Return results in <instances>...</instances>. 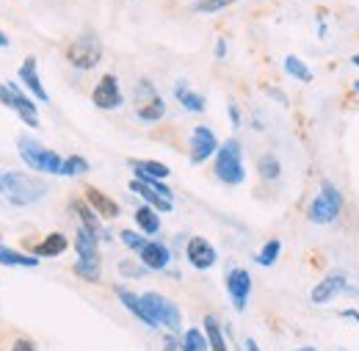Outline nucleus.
Wrapping results in <instances>:
<instances>
[{"label":"nucleus","instance_id":"38","mask_svg":"<svg viewBox=\"0 0 359 351\" xmlns=\"http://www.w3.org/2000/svg\"><path fill=\"white\" fill-rule=\"evenodd\" d=\"M163 351H180V340L172 335V332L163 338Z\"/></svg>","mask_w":359,"mask_h":351},{"label":"nucleus","instance_id":"43","mask_svg":"<svg viewBox=\"0 0 359 351\" xmlns=\"http://www.w3.org/2000/svg\"><path fill=\"white\" fill-rule=\"evenodd\" d=\"M296 351H318L315 346H304V349H296Z\"/></svg>","mask_w":359,"mask_h":351},{"label":"nucleus","instance_id":"42","mask_svg":"<svg viewBox=\"0 0 359 351\" xmlns=\"http://www.w3.org/2000/svg\"><path fill=\"white\" fill-rule=\"evenodd\" d=\"M3 47H8V37L0 31V50H3Z\"/></svg>","mask_w":359,"mask_h":351},{"label":"nucleus","instance_id":"10","mask_svg":"<svg viewBox=\"0 0 359 351\" xmlns=\"http://www.w3.org/2000/svg\"><path fill=\"white\" fill-rule=\"evenodd\" d=\"M216 152H219V138H216V133L210 131L208 125H196V128L191 131V164H194V166H202L205 161L216 158Z\"/></svg>","mask_w":359,"mask_h":351},{"label":"nucleus","instance_id":"32","mask_svg":"<svg viewBox=\"0 0 359 351\" xmlns=\"http://www.w3.org/2000/svg\"><path fill=\"white\" fill-rule=\"evenodd\" d=\"M72 271H75V277H81L86 282H100V274H102L100 260H81V258H78V263H72Z\"/></svg>","mask_w":359,"mask_h":351},{"label":"nucleus","instance_id":"4","mask_svg":"<svg viewBox=\"0 0 359 351\" xmlns=\"http://www.w3.org/2000/svg\"><path fill=\"white\" fill-rule=\"evenodd\" d=\"M340 213H343V194L332 180H323L318 197H315L310 211H307V219L313 224H332Z\"/></svg>","mask_w":359,"mask_h":351},{"label":"nucleus","instance_id":"15","mask_svg":"<svg viewBox=\"0 0 359 351\" xmlns=\"http://www.w3.org/2000/svg\"><path fill=\"white\" fill-rule=\"evenodd\" d=\"M20 81H22V86L28 88V94H34L39 102H50V94H47L45 84H42V78H39V64H36V58L34 55H28L25 61H22V67H20Z\"/></svg>","mask_w":359,"mask_h":351},{"label":"nucleus","instance_id":"5","mask_svg":"<svg viewBox=\"0 0 359 351\" xmlns=\"http://www.w3.org/2000/svg\"><path fill=\"white\" fill-rule=\"evenodd\" d=\"M0 105H6V108H11L31 131H36L42 122H39V108H36V102L31 100V94H25L22 86H17V84H0Z\"/></svg>","mask_w":359,"mask_h":351},{"label":"nucleus","instance_id":"41","mask_svg":"<svg viewBox=\"0 0 359 351\" xmlns=\"http://www.w3.org/2000/svg\"><path fill=\"white\" fill-rule=\"evenodd\" d=\"M224 55H226V42L219 39V44H216V58H224Z\"/></svg>","mask_w":359,"mask_h":351},{"label":"nucleus","instance_id":"30","mask_svg":"<svg viewBox=\"0 0 359 351\" xmlns=\"http://www.w3.org/2000/svg\"><path fill=\"white\" fill-rule=\"evenodd\" d=\"M257 172H260V177H263L266 183H273V180H279V175H282V164L276 161V155L266 152V155H260V161H257Z\"/></svg>","mask_w":359,"mask_h":351},{"label":"nucleus","instance_id":"18","mask_svg":"<svg viewBox=\"0 0 359 351\" xmlns=\"http://www.w3.org/2000/svg\"><path fill=\"white\" fill-rule=\"evenodd\" d=\"M67 249H69L67 235H64V232H50V235H45V238L34 246L31 255H36V258L42 260V258H58V255H64Z\"/></svg>","mask_w":359,"mask_h":351},{"label":"nucleus","instance_id":"25","mask_svg":"<svg viewBox=\"0 0 359 351\" xmlns=\"http://www.w3.org/2000/svg\"><path fill=\"white\" fill-rule=\"evenodd\" d=\"M133 219H135V227L141 230V235H158L161 232V213L155 208H149V205H141L135 211Z\"/></svg>","mask_w":359,"mask_h":351},{"label":"nucleus","instance_id":"21","mask_svg":"<svg viewBox=\"0 0 359 351\" xmlns=\"http://www.w3.org/2000/svg\"><path fill=\"white\" fill-rule=\"evenodd\" d=\"M130 191H133V194H138V197L144 199V205L155 208L158 213H169V211L175 208V205H172L169 199H163V197H161L158 191H152L149 185H144V183H141V180H135V177L130 180Z\"/></svg>","mask_w":359,"mask_h":351},{"label":"nucleus","instance_id":"3","mask_svg":"<svg viewBox=\"0 0 359 351\" xmlns=\"http://www.w3.org/2000/svg\"><path fill=\"white\" fill-rule=\"evenodd\" d=\"M216 177L224 185H241L246 180V166H243V147L238 138H226L224 144H219L216 152V164H213Z\"/></svg>","mask_w":359,"mask_h":351},{"label":"nucleus","instance_id":"20","mask_svg":"<svg viewBox=\"0 0 359 351\" xmlns=\"http://www.w3.org/2000/svg\"><path fill=\"white\" fill-rule=\"evenodd\" d=\"M72 211L81 216V227H86L89 232H94L100 241H108V238H111V235L105 232V227L100 224V216L86 205V199H75V202H72Z\"/></svg>","mask_w":359,"mask_h":351},{"label":"nucleus","instance_id":"12","mask_svg":"<svg viewBox=\"0 0 359 351\" xmlns=\"http://www.w3.org/2000/svg\"><path fill=\"white\" fill-rule=\"evenodd\" d=\"M185 258H188V263L194 265L196 271H208V268H213V265L219 263V252H216V246H213L208 238H202V235H194V238L188 241V246H185Z\"/></svg>","mask_w":359,"mask_h":351},{"label":"nucleus","instance_id":"19","mask_svg":"<svg viewBox=\"0 0 359 351\" xmlns=\"http://www.w3.org/2000/svg\"><path fill=\"white\" fill-rule=\"evenodd\" d=\"M72 244H75V252H78L81 260H100V238L94 232H89L86 227H78Z\"/></svg>","mask_w":359,"mask_h":351},{"label":"nucleus","instance_id":"44","mask_svg":"<svg viewBox=\"0 0 359 351\" xmlns=\"http://www.w3.org/2000/svg\"><path fill=\"white\" fill-rule=\"evenodd\" d=\"M351 64H357V67H359V55H354V58H351Z\"/></svg>","mask_w":359,"mask_h":351},{"label":"nucleus","instance_id":"23","mask_svg":"<svg viewBox=\"0 0 359 351\" xmlns=\"http://www.w3.org/2000/svg\"><path fill=\"white\" fill-rule=\"evenodd\" d=\"M175 97H177V102L185 111H194V114H205L208 111V100L199 91H191L188 84H182V81L175 86Z\"/></svg>","mask_w":359,"mask_h":351},{"label":"nucleus","instance_id":"39","mask_svg":"<svg viewBox=\"0 0 359 351\" xmlns=\"http://www.w3.org/2000/svg\"><path fill=\"white\" fill-rule=\"evenodd\" d=\"M340 318H351V321H357V324H359V312H357V310H340Z\"/></svg>","mask_w":359,"mask_h":351},{"label":"nucleus","instance_id":"14","mask_svg":"<svg viewBox=\"0 0 359 351\" xmlns=\"http://www.w3.org/2000/svg\"><path fill=\"white\" fill-rule=\"evenodd\" d=\"M138 260L147 271H163L166 265L172 263V252L166 244L161 241H147L141 249H138Z\"/></svg>","mask_w":359,"mask_h":351},{"label":"nucleus","instance_id":"8","mask_svg":"<svg viewBox=\"0 0 359 351\" xmlns=\"http://www.w3.org/2000/svg\"><path fill=\"white\" fill-rule=\"evenodd\" d=\"M135 117L147 125H155L166 117V100L158 94V88L149 81H138L135 86Z\"/></svg>","mask_w":359,"mask_h":351},{"label":"nucleus","instance_id":"2","mask_svg":"<svg viewBox=\"0 0 359 351\" xmlns=\"http://www.w3.org/2000/svg\"><path fill=\"white\" fill-rule=\"evenodd\" d=\"M17 152H20V161H22L31 172H39V175H61L64 158H61L58 152L47 150L45 144H39L36 138L20 135V138H17Z\"/></svg>","mask_w":359,"mask_h":351},{"label":"nucleus","instance_id":"34","mask_svg":"<svg viewBox=\"0 0 359 351\" xmlns=\"http://www.w3.org/2000/svg\"><path fill=\"white\" fill-rule=\"evenodd\" d=\"M119 241H122L128 249H133V252H138V249L147 244V238H144L141 232H135V230H122V232H119Z\"/></svg>","mask_w":359,"mask_h":351},{"label":"nucleus","instance_id":"11","mask_svg":"<svg viewBox=\"0 0 359 351\" xmlns=\"http://www.w3.org/2000/svg\"><path fill=\"white\" fill-rule=\"evenodd\" d=\"M337 293H357L359 296V291L348 285V277H346V274H340V271H334V274L323 277V279L313 288L310 299H313V305H326V302H332Z\"/></svg>","mask_w":359,"mask_h":351},{"label":"nucleus","instance_id":"35","mask_svg":"<svg viewBox=\"0 0 359 351\" xmlns=\"http://www.w3.org/2000/svg\"><path fill=\"white\" fill-rule=\"evenodd\" d=\"M119 274H125L130 279H141L147 274V268L144 265H133V260H119Z\"/></svg>","mask_w":359,"mask_h":351},{"label":"nucleus","instance_id":"31","mask_svg":"<svg viewBox=\"0 0 359 351\" xmlns=\"http://www.w3.org/2000/svg\"><path fill=\"white\" fill-rule=\"evenodd\" d=\"M279 255H282V241H279V238H271V241L263 244V249L257 252L255 260L263 265V268H269V265H273L276 260H279Z\"/></svg>","mask_w":359,"mask_h":351},{"label":"nucleus","instance_id":"1","mask_svg":"<svg viewBox=\"0 0 359 351\" xmlns=\"http://www.w3.org/2000/svg\"><path fill=\"white\" fill-rule=\"evenodd\" d=\"M50 191L47 180L36 175H25V172H0V197L8 199V205L17 208H28L42 202Z\"/></svg>","mask_w":359,"mask_h":351},{"label":"nucleus","instance_id":"9","mask_svg":"<svg viewBox=\"0 0 359 351\" xmlns=\"http://www.w3.org/2000/svg\"><path fill=\"white\" fill-rule=\"evenodd\" d=\"M91 102H94L100 111H116V108H122V105H125V94H122V88H119V78L111 75V72H105V75L97 81V86L91 88Z\"/></svg>","mask_w":359,"mask_h":351},{"label":"nucleus","instance_id":"6","mask_svg":"<svg viewBox=\"0 0 359 351\" xmlns=\"http://www.w3.org/2000/svg\"><path fill=\"white\" fill-rule=\"evenodd\" d=\"M141 302H144L147 312L155 318V324H158V326L169 329L172 335H177L180 329H182V312H180L177 305H175L172 299H166L163 293H155V291L141 293Z\"/></svg>","mask_w":359,"mask_h":351},{"label":"nucleus","instance_id":"16","mask_svg":"<svg viewBox=\"0 0 359 351\" xmlns=\"http://www.w3.org/2000/svg\"><path fill=\"white\" fill-rule=\"evenodd\" d=\"M83 194H86V205H89L100 219L111 221V219H116V216H119V211H122V208H119V202H114L105 191H100V188H94V185H86V188H83Z\"/></svg>","mask_w":359,"mask_h":351},{"label":"nucleus","instance_id":"13","mask_svg":"<svg viewBox=\"0 0 359 351\" xmlns=\"http://www.w3.org/2000/svg\"><path fill=\"white\" fill-rule=\"evenodd\" d=\"M226 293H229L235 310H246L249 296H252V274L246 268H229L226 271Z\"/></svg>","mask_w":359,"mask_h":351},{"label":"nucleus","instance_id":"29","mask_svg":"<svg viewBox=\"0 0 359 351\" xmlns=\"http://www.w3.org/2000/svg\"><path fill=\"white\" fill-rule=\"evenodd\" d=\"M89 161L83 158V155H69V158H64V164H61V175L58 177H81V175H89Z\"/></svg>","mask_w":359,"mask_h":351},{"label":"nucleus","instance_id":"40","mask_svg":"<svg viewBox=\"0 0 359 351\" xmlns=\"http://www.w3.org/2000/svg\"><path fill=\"white\" fill-rule=\"evenodd\" d=\"M243 349H246V351H260V346H257V340H255V338H246V340H243Z\"/></svg>","mask_w":359,"mask_h":351},{"label":"nucleus","instance_id":"45","mask_svg":"<svg viewBox=\"0 0 359 351\" xmlns=\"http://www.w3.org/2000/svg\"><path fill=\"white\" fill-rule=\"evenodd\" d=\"M354 91H359V81H357V84H354Z\"/></svg>","mask_w":359,"mask_h":351},{"label":"nucleus","instance_id":"33","mask_svg":"<svg viewBox=\"0 0 359 351\" xmlns=\"http://www.w3.org/2000/svg\"><path fill=\"white\" fill-rule=\"evenodd\" d=\"M232 3H238V0H196L194 3V11L196 14H216V11L229 8Z\"/></svg>","mask_w":359,"mask_h":351},{"label":"nucleus","instance_id":"7","mask_svg":"<svg viewBox=\"0 0 359 351\" xmlns=\"http://www.w3.org/2000/svg\"><path fill=\"white\" fill-rule=\"evenodd\" d=\"M64 55L75 69L86 72V69H94L102 61V42H100L97 34H83V37H78V39L67 44Z\"/></svg>","mask_w":359,"mask_h":351},{"label":"nucleus","instance_id":"17","mask_svg":"<svg viewBox=\"0 0 359 351\" xmlns=\"http://www.w3.org/2000/svg\"><path fill=\"white\" fill-rule=\"evenodd\" d=\"M114 293H116V296H119V302L128 307V312L135 315L147 329H161V326L155 324V318L147 312V307H144V302H141V296H138V293H133V291H130V288H125V285H116V288H114Z\"/></svg>","mask_w":359,"mask_h":351},{"label":"nucleus","instance_id":"28","mask_svg":"<svg viewBox=\"0 0 359 351\" xmlns=\"http://www.w3.org/2000/svg\"><path fill=\"white\" fill-rule=\"evenodd\" d=\"M180 351H210V343L202 329H185L180 338Z\"/></svg>","mask_w":359,"mask_h":351},{"label":"nucleus","instance_id":"27","mask_svg":"<svg viewBox=\"0 0 359 351\" xmlns=\"http://www.w3.org/2000/svg\"><path fill=\"white\" fill-rule=\"evenodd\" d=\"M285 72H287L290 78L302 81V84H313L315 81L313 69H310L299 55H285Z\"/></svg>","mask_w":359,"mask_h":351},{"label":"nucleus","instance_id":"26","mask_svg":"<svg viewBox=\"0 0 359 351\" xmlns=\"http://www.w3.org/2000/svg\"><path fill=\"white\" fill-rule=\"evenodd\" d=\"M205 338L210 343V351H229L226 349L224 332H222V324L216 315H205Z\"/></svg>","mask_w":359,"mask_h":351},{"label":"nucleus","instance_id":"36","mask_svg":"<svg viewBox=\"0 0 359 351\" xmlns=\"http://www.w3.org/2000/svg\"><path fill=\"white\" fill-rule=\"evenodd\" d=\"M11 351H36V346H34L31 338H17V340L11 343Z\"/></svg>","mask_w":359,"mask_h":351},{"label":"nucleus","instance_id":"24","mask_svg":"<svg viewBox=\"0 0 359 351\" xmlns=\"http://www.w3.org/2000/svg\"><path fill=\"white\" fill-rule=\"evenodd\" d=\"M0 265H8V268H36V265H39V258H36V255L17 252V249L0 244Z\"/></svg>","mask_w":359,"mask_h":351},{"label":"nucleus","instance_id":"37","mask_svg":"<svg viewBox=\"0 0 359 351\" xmlns=\"http://www.w3.org/2000/svg\"><path fill=\"white\" fill-rule=\"evenodd\" d=\"M226 114H229V122H232V128L238 131V128H241V108H238L235 102H229V105H226Z\"/></svg>","mask_w":359,"mask_h":351},{"label":"nucleus","instance_id":"22","mask_svg":"<svg viewBox=\"0 0 359 351\" xmlns=\"http://www.w3.org/2000/svg\"><path fill=\"white\" fill-rule=\"evenodd\" d=\"M128 164H130V169H133L135 180H147V177H152V180H166V177L172 175V169H169L166 164H161V161H138V158H130Z\"/></svg>","mask_w":359,"mask_h":351}]
</instances>
